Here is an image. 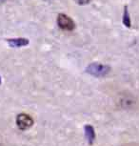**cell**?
<instances>
[{
  "instance_id": "9c48e42d",
  "label": "cell",
  "mask_w": 139,
  "mask_h": 146,
  "mask_svg": "<svg viewBox=\"0 0 139 146\" xmlns=\"http://www.w3.org/2000/svg\"><path fill=\"white\" fill-rule=\"evenodd\" d=\"M4 1H5V0H0V3H3Z\"/></svg>"
},
{
  "instance_id": "277c9868",
  "label": "cell",
  "mask_w": 139,
  "mask_h": 146,
  "mask_svg": "<svg viewBox=\"0 0 139 146\" xmlns=\"http://www.w3.org/2000/svg\"><path fill=\"white\" fill-rule=\"evenodd\" d=\"M136 100L133 96L125 95L124 96L120 98V106L124 109H133V107L136 106L135 103Z\"/></svg>"
},
{
  "instance_id": "30bf717a",
  "label": "cell",
  "mask_w": 139,
  "mask_h": 146,
  "mask_svg": "<svg viewBox=\"0 0 139 146\" xmlns=\"http://www.w3.org/2000/svg\"><path fill=\"white\" fill-rule=\"evenodd\" d=\"M0 81H1V80H0ZM0 83H1V82H0Z\"/></svg>"
},
{
  "instance_id": "3957f363",
  "label": "cell",
  "mask_w": 139,
  "mask_h": 146,
  "mask_svg": "<svg viewBox=\"0 0 139 146\" xmlns=\"http://www.w3.org/2000/svg\"><path fill=\"white\" fill-rule=\"evenodd\" d=\"M34 118L30 115L25 114V113H21L16 117V125L22 131L31 128L34 125Z\"/></svg>"
},
{
  "instance_id": "52a82bcc",
  "label": "cell",
  "mask_w": 139,
  "mask_h": 146,
  "mask_svg": "<svg viewBox=\"0 0 139 146\" xmlns=\"http://www.w3.org/2000/svg\"><path fill=\"white\" fill-rule=\"evenodd\" d=\"M123 24L128 28H130L132 26V21H130V13H129V9H128V6L124 7V13H123Z\"/></svg>"
},
{
  "instance_id": "7a4b0ae2",
  "label": "cell",
  "mask_w": 139,
  "mask_h": 146,
  "mask_svg": "<svg viewBox=\"0 0 139 146\" xmlns=\"http://www.w3.org/2000/svg\"><path fill=\"white\" fill-rule=\"evenodd\" d=\"M57 25L61 30L67 32L73 31L75 28L74 21L65 13H59L58 17H57Z\"/></svg>"
},
{
  "instance_id": "5b68a950",
  "label": "cell",
  "mask_w": 139,
  "mask_h": 146,
  "mask_svg": "<svg viewBox=\"0 0 139 146\" xmlns=\"http://www.w3.org/2000/svg\"><path fill=\"white\" fill-rule=\"evenodd\" d=\"M84 132H85V136H86V139L90 145L92 144L94 140L95 139V131L94 128L92 127V125L87 124L84 126Z\"/></svg>"
},
{
  "instance_id": "ba28073f",
  "label": "cell",
  "mask_w": 139,
  "mask_h": 146,
  "mask_svg": "<svg viewBox=\"0 0 139 146\" xmlns=\"http://www.w3.org/2000/svg\"><path fill=\"white\" fill-rule=\"evenodd\" d=\"M74 1L79 5H85V4H88L91 0H74Z\"/></svg>"
},
{
  "instance_id": "6da1fadb",
  "label": "cell",
  "mask_w": 139,
  "mask_h": 146,
  "mask_svg": "<svg viewBox=\"0 0 139 146\" xmlns=\"http://www.w3.org/2000/svg\"><path fill=\"white\" fill-rule=\"evenodd\" d=\"M111 72L109 65L100 64V63H92L86 68V73L94 78H104Z\"/></svg>"
},
{
  "instance_id": "8992f818",
  "label": "cell",
  "mask_w": 139,
  "mask_h": 146,
  "mask_svg": "<svg viewBox=\"0 0 139 146\" xmlns=\"http://www.w3.org/2000/svg\"><path fill=\"white\" fill-rule=\"evenodd\" d=\"M9 43L13 47H22L27 46L29 44V40L26 38H15V39L9 40Z\"/></svg>"
}]
</instances>
